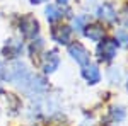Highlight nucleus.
I'll return each instance as SVG.
<instances>
[{
	"mask_svg": "<svg viewBox=\"0 0 128 126\" xmlns=\"http://www.w3.org/2000/svg\"><path fill=\"white\" fill-rule=\"evenodd\" d=\"M40 67L43 75H53L55 72H58L60 65H62V56H60L58 49H44L40 55Z\"/></svg>",
	"mask_w": 128,
	"mask_h": 126,
	"instance_id": "nucleus-1",
	"label": "nucleus"
},
{
	"mask_svg": "<svg viewBox=\"0 0 128 126\" xmlns=\"http://www.w3.org/2000/svg\"><path fill=\"white\" fill-rule=\"evenodd\" d=\"M17 29H19V34L22 36V39H29L31 41V39L40 36L41 26H40V20L36 19L32 14H26V15L20 17Z\"/></svg>",
	"mask_w": 128,
	"mask_h": 126,
	"instance_id": "nucleus-2",
	"label": "nucleus"
},
{
	"mask_svg": "<svg viewBox=\"0 0 128 126\" xmlns=\"http://www.w3.org/2000/svg\"><path fill=\"white\" fill-rule=\"evenodd\" d=\"M96 56H98L99 63H111L113 60L118 56V46L113 38H106L99 41L96 46Z\"/></svg>",
	"mask_w": 128,
	"mask_h": 126,
	"instance_id": "nucleus-3",
	"label": "nucleus"
},
{
	"mask_svg": "<svg viewBox=\"0 0 128 126\" xmlns=\"http://www.w3.org/2000/svg\"><path fill=\"white\" fill-rule=\"evenodd\" d=\"M50 38L60 46H67L74 41V31L70 24H53L50 29Z\"/></svg>",
	"mask_w": 128,
	"mask_h": 126,
	"instance_id": "nucleus-4",
	"label": "nucleus"
},
{
	"mask_svg": "<svg viewBox=\"0 0 128 126\" xmlns=\"http://www.w3.org/2000/svg\"><path fill=\"white\" fill-rule=\"evenodd\" d=\"M67 53H68L70 58L74 60L77 65H80V67L90 63V51L80 41H72L70 44H67Z\"/></svg>",
	"mask_w": 128,
	"mask_h": 126,
	"instance_id": "nucleus-5",
	"label": "nucleus"
},
{
	"mask_svg": "<svg viewBox=\"0 0 128 126\" xmlns=\"http://www.w3.org/2000/svg\"><path fill=\"white\" fill-rule=\"evenodd\" d=\"M24 49H26V46H24V41L22 39L10 38L2 46V56L10 60V61H14V60H19L24 55Z\"/></svg>",
	"mask_w": 128,
	"mask_h": 126,
	"instance_id": "nucleus-6",
	"label": "nucleus"
},
{
	"mask_svg": "<svg viewBox=\"0 0 128 126\" xmlns=\"http://www.w3.org/2000/svg\"><path fill=\"white\" fill-rule=\"evenodd\" d=\"M96 17L101 24H114L118 20V10L113 2H102L96 7Z\"/></svg>",
	"mask_w": 128,
	"mask_h": 126,
	"instance_id": "nucleus-7",
	"label": "nucleus"
},
{
	"mask_svg": "<svg viewBox=\"0 0 128 126\" xmlns=\"http://www.w3.org/2000/svg\"><path fill=\"white\" fill-rule=\"evenodd\" d=\"M48 82H46V77L44 75H36L32 73L29 78V82L26 84V87L22 89L26 94L29 96H43L46 90H48Z\"/></svg>",
	"mask_w": 128,
	"mask_h": 126,
	"instance_id": "nucleus-8",
	"label": "nucleus"
},
{
	"mask_svg": "<svg viewBox=\"0 0 128 126\" xmlns=\"http://www.w3.org/2000/svg\"><path fill=\"white\" fill-rule=\"evenodd\" d=\"M80 77H82V80L87 85H98L101 82V78H102L99 63H87V65H84L80 68Z\"/></svg>",
	"mask_w": 128,
	"mask_h": 126,
	"instance_id": "nucleus-9",
	"label": "nucleus"
},
{
	"mask_svg": "<svg viewBox=\"0 0 128 126\" xmlns=\"http://www.w3.org/2000/svg\"><path fill=\"white\" fill-rule=\"evenodd\" d=\"M82 36L86 39H89L90 43L98 44L99 41H102L106 38V27L101 22H89L86 26V29H84V32H82Z\"/></svg>",
	"mask_w": 128,
	"mask_h": 126,
	"instance_id": "nucleus-10",
	"label": "nucleus"
},
{
	"mask_svg": "<svg viewBox=\"0 0 128 126\" xmlns=\"http://www.w3.org/2000/svg\"><path fill=\"white\" fill-rule=\"evenodd\" d=\"M44 17H46V20L53 26V24H58L60 20L65 17V14H63V9L58 7L56 3H48V5L44 7Z\"/></svg>",
	"mask_w": 128,
	"mask_h": 126,
	"instance_id": "nucleus-11",
	"label": "nucleus"
},
{
	"mask_svg": "<svg viewBox=\"0 0 128 126\" xmlns=\"http://www.w3.org/2000/svg\"><path fill=\"white\" fill-rule=\"evenodd\" d=\"M44 46H46V43H44V39L43 38H34L31 39L29 46H28V55H29L31 58H34V56H40L41 53L44 51Z\"/></svg>",
	"mask_w": 128,
	"mask_h": 126,
	"instance_id": "nucleus-12",
	"label": "nucleus"
},
{
	"mask_svg": "<svg viewBox=\"0 0 128 126\" xmlns=\"http://www.w3.org/2000/svg\"><path fill=\"white\" fill-rule=\"evenodd\" d=\"M123 77H125V73H123L121 67H109L108 72H106V78H108V82L111 85L121 84L123 82Z\"/></svg>",
	"mask_w": 128,
	"mask_h": 126,
	"instance_id": "nucleus-13",
	"label": "nucleus"
},
{
	"mask_svg": "<svg viewBox=\"0 0 128 126\" xmlns=\"http://www.w3.org/2000/svg\"><path fill=\"white\" fill-rule=\"evenodd\" d=\"M87 24H89V15H86V14H77V15L72 17V24H70V27H72V31H75V32H80V34H82Z\"/></svg>",
	"mask_w": 128,
	"mask_h": 126,
	"instance_id": "nucleus-14",
	"label": "nucleus"
},
{
	"mask_svg": "<svg viewBox=\"0 0 128 126\" xmlns=\"http://www.w3.org/2000/svg\"><path fill=\"white\" fill-rule=\"evenodd\" d=\"M114 43L118 48H123V49H128V29H116L114 31Z\"/></svg>",
	"mask_w": 128,
	"mask_h": 126,
	"instance_id": "nucleus-15",
	"label": "nucleus"
},
{
	"mask_svg": "<svg viewBox=\"0 0 128 126\" xmlns=\"http://www.w3.org/2000/svg\"><path fill=\"white\" fill-rule=\"evenodd\" d=\"M109 118H111L114 123H121V121H125V118H126V109L123 106H111L109 107Z\"/></svg>",
	"mask_w": 128,
	"mask_h": 126,
	"instance_id": "nucleus-16",
	"label": "nucleus"
},
{
	"mask_svg": "<svg viewBox=\"0 0 128 126\" xmlns=\"http://www.w3.org/2000/svg\"><path fill=\"white\" fill-rule=\"evenodd\" d=\"M68 3H70V0H56V5H58V7H62L63 10L68 7Z\"/></svg>",
	"mask_w": 128,
	"mask_h": 126,
	"instance_id": "nucleus-17",
	"label": "nucleus"
},
{
	"mask_svg": "<svg viewBox=\"0 0 128 126\" xmlns=\"http://www.w3.org/2000/svg\"><path fill=\"white\" fill-rule=\"evenodd\" d=\"M32 5H41V3H46L48 0H29Z\"/></svg>",
	"mask_w": 128,
	"mask_h": 126,
	"instance_id": "nucleus-18",
	"label": "nucleus"
},
{
	"mask_svg": "<svg viewBox=\"0 0 128 126\" xmlns=\"http://www.w3.org/2000/svg\"><path fill=\"white\" fill-rule=\"evenodd\" d=\"M125 89H126V92H128V75H126V80H125Z\"/></svg>",
	"mask_w": 128,
	"mask_h": 126,
	"instance_id": "nucleus-19",
	"label": "nucleus"
},
{
	"mask_svg": "<svg viewBox=\"0 0 128 126\" xmlns=\"http://www.w3.org/2000/svg\"><path fill=\"white\" fill-rule=\"evenodd\" d=\"M0 114H2V111H0Z\"/></svg>",
	"mask_w": 128,
	"mask_h": 126,
	"instance_id": "nucleus-20",
	"label": "nucleus"
}]
</instances>
